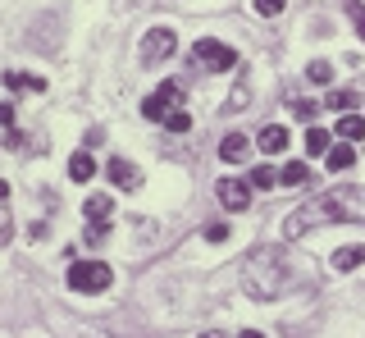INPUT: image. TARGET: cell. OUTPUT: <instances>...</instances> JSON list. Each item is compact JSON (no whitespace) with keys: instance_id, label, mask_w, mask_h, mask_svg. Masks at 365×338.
<instances>
[{"instance_id":"7402d4cb","label":"cell","mask_w":365,"mask_h":338,"mask_svg":"<svg viewBox=\"0 0 365 338\" xmlns=\"http://www.w3.org/2000/svg\"><path fill=\"white\" fill-rule=\"evenodd\" d=\"M247 183H251V188H274V183H279V174H274V169H269V165H260V169H256V174H251V178H247Z\"/></svg>"},{"instance_id":"8fae6325","label":"cell","mask_w":365,"mask_h":338,"mask_svg":"<svg viewBox=\"0 0 365 338\" xmlns=\"http://www.w3.org/2000/svg\"><path fill=\"white\" fill-rule=\"evenodd\" d=\"M356 165V146L351 142H334L329 146V169H334V174H342V169H351Z\"/></svg>"},{"instance_id":"603a6c76","label":"cell","mask_w":365,"mask_h":338,"mask_svg":"<svg viewBox=\"0 0 365 338\" xmlns=\"http://www.w3.org/2000/svg\"><path fill=\"white\" fill-rule=\"evenodd\" d=\"M251 5H256V14L274 19V14H283V5H288V0H251Z\"/></svg>"},{"instance_id":"ac0fdd59","label":"cell","mask_w":365,"mask_h":338,"mask_svg":"<svg viewBox=\"0 0 365 338\" xmlns=\"http://www.w3.org/2000/svg\"><path fill=\"white\" fill-rule=\"evenodd\" d=\"M338 138H342V142L365 138V119H361V115H342V119H338Z\"/></svg>"},{"instance_id":"2e32d148","label":"cell","mask_w":365,"mask_h":338,"mask_svg":"<svg viewBox=\"0 0 365 338\" xmlns=\"http://www.w3.org/2000/svg\"><path fill=\"white\" fill-rule=\"evenodd\" d=\"M288 110H292V119H302L306 128H315V119H319V101H306V96H297Z\"/></svg>"},{"instance_id":"277c9868","label":"cell","mask_w":365,"mask_h":338,"mask_svg":"<svg viewBox=\"0 0 365 338\" xmlns=\"http://www.w3.org/2000/svg\"><path fill=\"white\" fill-rule=\"evenodd\" d=\"M174 51H178V37H174L169 28H151V32H146V41H142V60H146V64L169 60Z\"/></svg>"},{"instance_id":"9a60e30c","label":"cell","mask_w":365,"mask_h":338,"mask_svg":"<svg viewBox=\"0 0 365 338\" xmlns=\"http://www.w3.org/2000/svg\"><path fill=\"white\" fill-rule=\"evenodd\" d=\"M96 174V160H91L87 151H78V155H68V178L73 183H87V178Z\"/></svg>"},{"instance_id":"d6986e66","label":"cell","mask_w":365,"mask_h":338,"mask_svg":"<svg viewBox=\"0 0 365 338\" xmlns=\"http://www.w3.org/2000/svg\"><path fill=\"white\" fill-rule=\"evenodd\" d=\"M324 106H329V110H342V115H351V106H361V96H356V92H329Z\"/></svg>"},{"instance_id":"484cf974","label":"cell","mask_w":365,"mask_h":338,"mask_svg":"<svg viewBox=\"0 0 365 338\" xmlns=\"http://www.w3.org/2000/svg\"><path fill=\"white\" fill-rule=\"evenodd\" d=\"M347 9H351V24H356L361 41H365V5H361V0H347Z\"/></svg>"},{"instance_id":"83f0119b","label":"cell","mask_w":365,"mask_h":338,"mask_svg":"<svg viewBox=\"0 0 365 338\" xmlns=\"http://www.w3.org/2000/svg\"><path fill=\"white\" fill-rule=\"evenodd\" d=\"M0 128H14V106L9 101H0Z\"/></svg>"},{"instance_id":"4dcf8cb0","label":"cell","mask_w":365,"mask_h":338,"mask_svg":"<svg viewBox=\"0 0 365 338\" xmlns=\"http://www.w3.org/2000/svg\"><path fill=\"white\" fill-rule=\"evenodd\" d=\"M9 197V183H5V178H0V201H5Z\"/></svg>"},{"instance_id":"5b68a950","label":"cell","mask_w":365,"mask_h":338,"mask_svg":"<svg viewBox=\"0 0 365 338\" xmlns=\"http://www.w3.org/2000/svg\"><path fill=\"white\" fill-rule=\"evenodd\" d=\"M192 55H197L201 64H210V69H233L237 64V51L224 46V41H210V37H201L197 46H192Z\"/></svg>"},{"instance_id":"e0dca14e","label":"cell","mask_w":365,"mask_h":338,"mask_svg":"<svg viewBox=\"0 0 365 338\" xmlns=\"http://www.w3.org/2000/svg\"><path fill=\"white\" fill-rule=\"evenodd\" d=\"M329 146H334V138L324 128H306V155H329Z\"/></svg>"},{"instance_id":"9c48e42d","label":"cell","mask_w":365,"mask_h":338,"mask_svg":"<svg viewBox=\"0 0 365 338\" xmlns=\"http://www.w3.org/2000/svg\"><path fill=\"white\" fill-rule=\"evenodd\" d=\"M220 155L228 165H242L247 155H251V138H242V133H228V138L220 142Z\"/></svg>"},{"instance_id":"ffe728a7","label":"cell","mask_w":365,"mask_h":338,"mask_svg":"<svg viewBox=\"0 0 365 338\" xmlns=\"http://www.w3.org/2000/svg\"><path fill=\"white\" fill-rule=\"evenodd\" d=\"M165 128L169 133H187L192 128V115H187V110H169V115H165Z\"/></svg>"},{"instance_id":"f546056e","label":"cell","mask_w":365,"mask_h":338,"mask_svg":"<svg viewBox=\"0 0 365 338\" xmlns=\"http://www.w3.org/2000/svg\"><path fill=\"white\" fill-rule=\"evenodd\" d=\"M201 338H224V329H205V334H201Z\"/></svg>"},{"instance_id":"6da1fadb","label":"cell","mask_w":365,"mask_h":338,"mask_svg":"<svg viewBox=\"0 0 365 338\" xmlns=\"http://www.w3.org/2000/svg\"><path fill=\"white\" fill-rule=\"evenodd\" d=\"M319 224H365V188L342 183V188H329V193L302 201V206L283 220V233H288V238H306Z\"/></svg>"},{"instance_id":"52a82bcc","label":"cell","mask_w":365,"mask_h":338,"mask_svg":"<svg viewBox=\"0 0 365 338\" xmlns=\"http://www.w3.org/2000/svg\"><path fill=\"white\" fill-rule=\"evenodd\" d=\"M83 215H87V224H101V229H110V215H114L110 193H91L87 206H83Z\"/></svg>"},{"instance_id":"ba28073f","label":"cell","mask_w":365,"mask_h":338,"mask_svg":"<svg viewBox=\"0 0 365 338\" xmlns=\"http://www.w3.org/2000/svg\"><path fill=\"white\" fill-rule=\"evenodd\" d=\"M106 178H110L114 188H123V193H133V188L142 183V174H137L128 160H110V165H106Z\"/></svg>"},{"instance_id":"4fadbf2b","label":"cell","mask_w":365,"mask_h":338,"mask_svg":"<svg viewBox=\"0 0 365 338\" xmlns=\"http://www.w3.org/2000/svg\"><path fill=\"white\" fill-rule=\"evenodd\" d=\"M334 270H342V275H347V270H356V265H365V247H338L334 252V261H329Z\"/></svg>"},{"instance_id":"d4e9b609","label":"cell","mask_w":365,"mask_h":338,"mask_svg":"<svg viewBox=\"0 0 365 338\" xmlns=\"http://www.w3.org/2000/svg\"><path fill=\"white\" fill-rule=\"evenodd\" d=\"M224 110H233V115H237V110H247V83H237L233 87V96H228V106Z\"/></svg>"},{"instance_id":"5bb4252c","label":"cell","mask_w":365,"mask_h":338,"mask_svg":"<svg viewBox=\"0 0 365 338\" xmlns=\"http://www.w3.org/2000/svg\"><path fill=\"white\" fill-rule=\"evenodd\" d=\"M283 146H288V128H279V123H269V128H260V151L279 155Z\"/></svg>"},{"instance_id":"cb8c5ba5","label":"cell","mask_w":365,"mask_h":338,"mask_svg":"<svg viewBox=\"0 0 365 338\" xmlns=\"http://www.w3.org/2000/svg\"><path fill=\"white\" fill-rule=\"evenodd\" d=\"M205 242H228V224H224V220L205 224Z\"/></svg>"},{"instance_id":"4316f807","label":"cell","mask_w":365,"mask_h":338,"mask_svg":"<svg viewBox=\"0 0 365 338\" xmlns=\"http://www.w3.org/2000/svg\"><path fill=\"white\" fill-rule=\"evenodd\" d=\"M9 238H14V220H9L5 210H0V247H5Z\"/></svg>"},{"instance_id":"30bf717a","label":"cell","mask_w":365,"mask_h":338,"mask_svg":"<svg viewBox=\"0 0 365 338\" xmlns=\"http://www.w3.org/2000/svg\"><path fill=\"white\" fill-rule=\"evenodd\" d=\"M5 87H9V92H46V78H37V73H19V69H9L5 73Z\"/></svg>"},{"instance_id":"8992f818","label":"cell","mask_w":365,"mask_h":338,"mask_svg":"<svg viewBox=\"0 0 365 338\" xmlns=\"http://www.w3.org/2000/svg\"><path fill=\"white\" fill-rule=\"evenodd\" d=\"M220 206L233 210V215L251 206V183L247 178H220Z\"/></svg>"},{"instance_id":"3957f363","label":"cell","mask_w":365,"mask_h":338,"mask_svg":"<svg viewBox=\"0 0 365 338\" xmlns=\"http://www.w3.org/2000/svg\"><path fill=\"white\" fill-rule=\"evenodd\" d=\"M110 284H114V275L106 261H73L68 265V288H78V292H106Z\"/></svg>"},{"instance_id":"44dd1931","label":"cell","mask_w":365,"mask_h":338,"mask_svg":"<svg viewBox=\"0 0 365 338\" xmlns=\"http://www.w3.org/2000/svg\"><path fill=\"white\" fill-rule=\"evenodd\" d=\"M306 78H311V83H319V87H324L329 78H334V69H329V60H311V64H306Z\"/></svg>"},{"instance_id":"7a4b0ae2","label":"cell","mask_w":365,"mask_h":338,"mask_svg":"<svg viewBox=\"0 0 365 338\" xmlns=\"http://www.w3.org/2000/svg\"><path fill=\"white\" fill-rule=\"evenodd\" d=\"M292 284V270H288V256L279 247H251L247 261H242V288L260 302H274L279 292H288Z\"/></svg>"},{"instance_id":"f1b7e54d","label":"cell","mask_w":365,"mask_h":338,"mask_svg":"<svg viewBox=\"0 0 365 338\" xmlns=\"http://www.w3.org/2000/svg\"><path fill=\"white\" fill-rule=\"evenodd\" d=\"M237 338H265V334H260V329H242V334H237Z\"/></svg>"},{"instance_id":"7c38bea8","label":"cell","mask_w":365,"mask_h":338,"mask_svg":"<svg viewBox=\"0 0 365 338\" xmlns=\"http://www.w3.org/2000/svg\"><path fill=\"white\" fill-rule=\"evenodd\" d=\"M279 183L306 188V183H311V165H306V160H288V165H283V174H279Z\"/></svg>"}]
</instances>
